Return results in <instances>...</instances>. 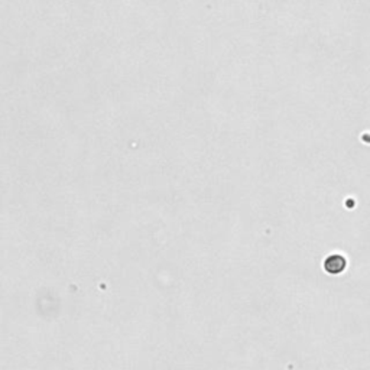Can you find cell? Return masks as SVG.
<instances>
[{
  "mask_svg": "<svg viewBox=\"0 0 370 370\" xmlns=\"http://www.w3.org/2000/svg\"><path fill=\"white\" fill-rule=\"evenodd\" d=\"M346 263H347V262H346V259H344L343 256H340V255H333V256H330V258L324 262V268H325V271H327L328 274L335 275V274H340V272L344 271Z\"/></svg>",
  "mask_w": 370,
  "mask_h": 370,
  "instance_id": "1",
  "label": "cell"
}]
</instances>
